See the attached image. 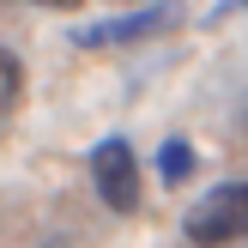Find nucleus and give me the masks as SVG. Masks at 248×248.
<instances>
[{
	"label": "nucleus",
	"instance_id": "obj_2",
	"mask_svg": "<svg viewBox=\"0 0 248 248\" xmlns=\"http://www.w3.org/2000/svg\"><path fill=\"white\" fill-rule=\"evenodd\" d=\"M91 182H97L109 212H140V157H133V145L121 133L91 145Z\"/></svg>",
	"mask_w": 248,
	"mask_h": 248
},
{
	"label": "nucleus",
	"instance_id": "obj_7",
	"mask_svg": "<svg viewBox=\"0 0 248 248\" xmlns=\"http://www.w3.org/2000/svg\"><path fill=\"white\" fill-rule=\"evenodd\" d=\"M18 6H55V12H73L79 0H18Z\"/></svg>",
	"mask_w": 248,
	"mask_h": 248
},
{
	"label": "nucleus",
	"instance_id": "obj_5",
	"mask_svg": "<svg viewBox=\"0 0 248 248\" xmlns=\"http://www.w3.org/2000/svg\"><path fill=\"white\" fill-rule=\"evenodd\" d=\"M18 91H24V67H18V55H6V48H0V115H6V109H18Z\"/></svg>",
	"mask_w": 248,
	"mask_h": 248
},
{
	"label": "nucleus",
	"instance_id": "obj_3",
	"mask_svg": "<svg viewBox=\"0 0 248 248\" xmlns=\"http://www.w3.org/2000/svg\"><path fill=\"white\" fill-rule=\"evenodd\" d=\"M182 12L176 6H145V12H121V18H97L73 31V48H127V43H152V36L176 31Z\"/></svg>",
	"mask_w": 248,
	"mask_h": 248
},
{
	"label": "nucleus",
	"instance_id": "obj_1",
	"mask_svg": "<svg viewBox=\"0 0 248 248\" xmlns=\"http://www.w3.org/2000/svg\"><path fill=\"white\" fill-rule=\"evenodd\" d=\"M194 248H224V242H248V182H224L212 188L188 218H182Z\"/></svg>",
	"mask_w": 248,
	"mask_h": 248
},
{
	"label": "nucleus",
	"instance_id": "obj_6",
	"mask_svg": "<svg viewBox=\"0 0 248 248\" xmlns=\"http://www.w3.org/2000/svg\"><path fill=\"white\" fill-rule=\"evenodd\" d=\"M242 6H248V0H218V6H212V24H218V18H230V12H242Z\"/></svg>",
	"mask_w": 248,
	"mask_h": 248
},
{
	"label": "nucleus",
	"instance_id": "obj_4",
	"mask_svg": "<svg viewBox=\"0 0 248 248\" xmlns=\"http://www.w3.org/2000/svg\"><path fill=\"white\" fill-rule=\"evenodd\" d=\"M157 176L182 188V182L194 176V145L188 140H164V152H157Z\"/></svg>",
	"mask_w": 248,
	"mask_h": 248
}]
</instances>
